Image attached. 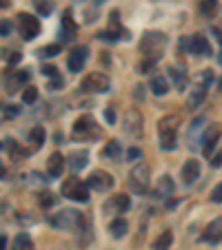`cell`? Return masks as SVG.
Instances as JSON below:
<instances>
[{
  "instance_id": "6da1fadb",
  "label": "cell",
  "mask_w": 222,
  "mask_h": 250,
  "mask_svg": "<svg viewBox=\"0 0 222 250\" xmlns=\"http://www.w3.org/2000/svg\"><path fill=\"white\" fill-rule=\"evenodd\" d=\"M167 36L160 34V31H147L145 36H142L140 40V53L142 58L147 60H158L160 56L164 53V49H167Z\"/></svg>"
},
{
  "instance_id": "7a4b0ae2",
  "label": "cell",
  "mask_w": 222,
  "mask_h": 250,
  "mask_svg": "<svg viewBox=\"0 0 222 250\" xmlns=\"http://www.w3.org/2000/svg\"><path fill=\"white\" fill-rule=\"evenodd\" d=\"M49 224L58 231H73V228H82L85 226V217L80 211H71V208H65V211L56 212L53 217H49Z\"/></svg>"
},
{
  "instance_id": "3957f363",
  "label": "cell",
  "mask_w": 222,
  "mask_h": 250,
  "mask_svg": "<svg viewBox=\"0 0 222 250\" xmlns=\"http://www.w3.org/2000/svg\"><path fill=\"white\" fill-rule=\"evenodd\" d=\"M149 182H151V169L147 166L145 162L135 164L133 169L129 173V186L135 195H145L147 188H149Z\"/></svg>"
},
{
  "instance_id": "277c9868",
  "label": "cell",
  "mask_w": 222,
  "mask_h": 250,
  "mask_svg": "<svg viewBox=\"0 0 222 250\" xmlns=\"http://www.w3.org/2000/svg\"><path fill=\"white\" fill-rule=\"evenodd\" d=\"M60 192H63V197H69L73 202H89V184L80 182L78 177H69L67 182H63Z\"/></svg>"
},
{
  "instance_id": "5b68a950",
  "label": "cell",
  "mask_w": 222,
  "mask_h": 250,
  "mask_svg": "<svg viewBox=\"0 0 222 250\" xmlns=\"http://www.w3.org/2000/svg\"><path fill=\"white\" fill-rule=\"evenodd\" d=\"M16 24H18V34L22 36V40H34L36 36L40 34V22H38V18L36 16H31V14H18L16 16Z\"/></svg>"
},
{
  "instance_id": "8992f818",
  "label": "cell",
  "mask_w": 222,
  "mask_h": 250,
  "mask_svg": "<svg viewBox=\"0 0 222 250\" xmlns=\"http://www.w3.org/2000/svg\"><path fill=\"white\" fill-rule=\"evenodd\" d=\"M80 89L87 93H102V91H109V77L105 73L96 71V73H89V76L82 77L80 82Z\"/></svg>"
},
{
  "instance_id": "52a82bcc",
  "label": "cell",
  "mask_w": 222,
  "mask_h": 250,
  "mask_svg": "<svg viewBox=\"0 0 222 250\" xmlns=\"http://www.w3.org/2000/svg\"><path fill=\"white\" fill-rule=\"evenodd\" d=\"M87 184H89V188H93V191L107 192V191L113 188V177H111L107 171H93V173L89 175Z\"/></svg>"
},
{
  "instance_id": "ba28073f",
  "label": "cell",
  "mask_w": 222,
  "mask_h": 250,
  "mask_svg": "<svg viewBox=\"0 0 222 250\" xmlns=\"http://www.w3.org/2000/svg\"><path fill=\"white\" fill-rule=\"evenodd\" d=\"M220 135H222V126L220 124H211V126H207V129H204L202 137H200L204 157H211V149H213V144L218 142V137H220Z\"/></svg>"
},
{
  "instance_id": "9c48e42d",
  "label": "cell",
  "mask_w": 222,
  "mask_h": 250,
  "mask_svg": "<svg viewBox=\"0 0 222 250\" xmlns=\"http://www.w3.org/2000/svg\"><path fill=\"white\" fill-rule=\"evenodd\" d=\"M87 58H89V49H87V47H82V44H80V47H76L71 53H69V60H67L69 71H71V73L82 71V67H85Z\"/></svg>"
},
{
  "instance_id": "30bf717a",
  "label": "cell",
  "mask_w": 222,
  "mask_h": 250,
  "mask_svg": "<svg viewBox=\"0 0 222 250\" xmlns=\"http://www.w3.org/2000/svg\"><path fill=\"white\" fill-rule=\"evenodd\" d=\"M129 206H131V197L125 195V192H120V195H113L109 202L102 204V211L105 212H127Z\"/></svg>"
},
{
  "instance_id": "8fae6325",
  "label": "cell",
  "mask_w": 222,
  "mask_h": 250,
  "mask_svg": "<svg viewBox=\"0 0 222 250\" xmlns=\"http://www.w3.org/2000/svg\"><path fill=\"white\" fill-rule=\"evenodd\" d=\"M125 131L133 137H140L142 135V115L135 109H131L125 115Z\"/></svg>"
},
{
  "instance_id": "7c38bea8",
  "label": "cell",
  "mask_w": 222,
  "mask_h": 250,
  "mask_svg": "<svg viewBox=\"0 0 222 250\" xmlns=\"http://www.w3.org/2000/svg\"><path fill=\"white\" fill-rule=\"evenodd\" d=\"M189 53H198V56H211V47H209V40L202 34H196L189 38Z\"/></svg>"
},
{
  "instance_id": "4fadbf2b",
  "label": "cell",
  "mask_w": 222,
  "mask_h": 250,
  "mask_svg": "<svg viewBox=\"0 0 222 250\" xmlns=\"http://www.w3.org/2000/svg\"><path fill=\"white\" fill-rule=\"evenodd\" d=\"M202 239L209 241V244H220L222 241V217H216V219L204 228Z\"/></svg>"
},
{
  "instance_id": "5bb4252c",
  "label": "cell",
  "mask_w": 222,
  "mask_h": 250,
  "mask_svg": "<svg viewBox=\"0 0 222 250\" xmlns=\"http://www.w3.org/2000/svg\"><path fill=\"white\" fill-rule=\"evenodd\" d=\"M200 175V162L198 159H187L182 166V173H180V177H182L184 184H193L196 179H198Z\"/></svg>"
},
{
  "instance_id": "9a60e30c",
  "label": "cell",
  "mask_w": 222,
  "mask_h": 250,
  "mask_svg": "<svg viewBox=\"0 0 222 250\" xmlns=\"http://www.w3.org/2000/svg\"><path fill=\"white\" fill-rule=\"evenodd\" d=\"M89 133H98L96 129V122L91 120L89 115H82L76 120V124H73V135H78V137H82V135H89Z\"/></svg>"
},
{
  "instance_id": "2e32d148",
  "label": "cell",
  "mask_w": 222,
  "mask_h": 250,
  "mask_svg": "<svg viewBox=\"0 0 222 250\" xmlns=\"http://www.w3.org/2000/svg\"><path fill=\"white\" fill-rule=\"evenodd\" d=\"M27 80H29V71L9 73V77H7V93H16L22 84H27Z\"/></svg>"
},
{
  "instance_id": "e0dca14e",
  "label": "cell",
  "mask_w": 222,
  "mask_h": 250,
  "mask_svg": "<svg viewBox=\"0 0 222 250\" xmlns=\"http://www.w3.org/2000/svg\"><path fill=\"white\" fill-rule=\"evenodd\" d=\"M47 171L51 177H60L65 171V157L60 153H51L47 159Z\"/></svg>"
},
{
  "instance_id": "ac0fdd59",
  "label": "cell",
  "mask_w": 222,
  "mask_h": 250,
  "mask_svg": "<svg viewBox=\"0 0 222 250\" xmlns=\"http://www.w3.org/2000/svg\"><path fill=\"white\" fill-rule=\"evenodd\" d=\"M76 36V22L71 18V11H65L63 14V27H60V38L63 40H71Z\"/></svg>"
},
{
  "instance_id": "d6986e66",
  "label": "cell",
  "mask_w": 222,
  "mask_h": 250,
  "mask_svg": "<svg viewBox=\"0 0 222 250\" xmlns=\"http://www.w3.org/2000/svg\"><path fill=\"white\" fill-rule=\"evenodd\" d=\"M178 124H180V117L178 115H164V117H160L158 135L160 133H176V131H178Z\"/></svg>"
},
{
  "instance_id": "ffe728a7",
  "label": "cell",
  "mask_w": 222,
  "mask_h": 250,
  "mask_svg": "<svg viewBox=\"0 0 222 250\" xmlns=\"http://www.w3.org/2000/svg\"><path fill=\"white\" fill-rule=\"evenodd\" d=\"M87 159H89V151H73L71 155H69V166H71V171H80L87 166Z\"/></svg>"
},
{
  "instance_id": "44dd1931",
  "label": "cell",
  "mask_w": 222,
  "mask_h": 250,
  "mask_svg": "<svg viewBox=\"0 0 222 250\" xmlns=\"http://www.w3.org/2000/svg\"><path fill=\"white\" fill-rule=\"evenodd\" d=\"M155 195H158L160 199H164V197H169V195H174V179H171L169 175L160 177L158 186H155Z\"/></svg>"
},
{
  "instance_id": "7402d4cb",
  "label": "cell",
  "mask_w": 222,
  "mask_h": 250,
  "mask_svg": "<svg viewBox=\"0 0 222 250\" xmlns=\"http://www.w3.org/2000/svg\"><path fill=\"white\" fill-rule=\"evenodd\" d=\"M149 89L155 93V96H164V93L169 91V82H167V77L155 73V76L151 77V82H149Z\"/></svg>"
},
{
  "instance_id": "603a6c76",
  "label": "cell",
  "mask_w": 222,
  "mask_h": 250,
  "mask_svg": "<svg viewBox=\"0 0 222 250\" xmlns=\"http://www.w3.org/2000/svg\"><path fill=\"white\" fill-rule=\"evenodd\" d=\"M204 96H207V87H202V84L196 87L187 97V109H196V106H200L202 100H204Z\"/></svg>"
},
{
  "instance_id": "cb8c5ba5",
  "label": "cell",
  "mask_w": 222,
  "mask_h": 250,
  "mask_svg": "<svg viewBox=\"0 0 222 250\" xmlns=\"http://www.w3.org/2000/svg\"><path fill=\"white\" fill-rule=\"evenodd\" d=\"M120 155H122V146L118 140H109L107 146L102 149V157L107 159H120Z\"/></svg>"
},
{
  "instance_id": "d4e9b609",
  "label": "cell",
  "mask_w": 222,
  "mask_h": 250,
  "mask_svg": "<svg viewBox=\"0 0 222 250\" xmlns=\"http://www.w3.org/2000/svg\"><path fill=\"white\" fill-rule=\"evenodd\" d=\"M169 77H171V82H174L176 84V89H178V91H182L184 87H187V73L182 71V69H178V67H171L169 69Z\"/></svg>"
},
{
  "instance_id": "484cf974",
  "label": "cell",
  "mask_w": 222,
  "mask_h": 250,
  "mask_svg": "<svg viewBox=\"0 0 222 250\" xmlns=\"http://www.w3.org/2000/svg\"><path fill=\"white\" fill-rule=\"evenodd\" d=\"M171 244H174V232H171V231H162L158 239L154 241V250H169Z\"/></svg>"
},
{
  "instance_id": "4316f807",
  "label": "cell",
  "mask_w": 222,
  "mask_h": 250,
  "mask_svg": "<svg viewBox=\"0 0 222 250\" xmlns=\"http://www.w3.org/2000/svg\"><path fill=\"white\" fill-rule=\"evenodd\" d=\"M127 228L129 226H127V221L122 219V217H118V219H113L109 224V231H111V235L116 237V239H122V237L127 235Z\"/></svg>"
},
{
  "instance_id": "83f0119b",
  "label": "cell",
  "mask_w": 222,
  "mask_h": 250,
  "mask_svg": "<svg viewBox=\"0 0 222 250\" xmlns=\"http://www.w3.org/2000/svg\"><path fill=\"white\" fill-rule=\"evenodd\" d=\"M29 142L36 151L43 149V144H44V129L43 126H34V129L29 131Z\"/></svg>"
},
{
  "instance_id": "f1b7e54d",
  "label": "cell",
  "mask_w": 222,
  "mask_h": 250,
  "mask_svg": "<svg viewBox=\"0 0 222 250\" xmlns=\"http://www.w3.org/2000/svg\"><path fill=\"white\" fill-rule=\"evenodd\" d=\"M200 14L204 16V18H213L218 11V0H200Z\"/></svg>"
},
{
  "instance_id": "f546056e",
  "label": "cell",
  "mask_w": 222,
  "mask_h": 250,
  "mask_svg": "<svg viewBox=\"0 0 222 250\" xmlns=\"http://www.w3.org/2000/svg\"><path fill=\"white\" fill-rule=\"evenodd\" d=\"M5 149H9V153H11V157L14 159H22V157H27L29 155V151L27 149H22V146H18L14 140H5Z\"/></svg>"
},
{
  "instance_id": "4dcf8cb0",
  "label": "cell",
  "mask_w": 222,
  "mask_h": 250,
  "mask_svg": "<svg viewBox=\"0 0 222 250\" xmlns=\"http://www.w3.org/2000/svg\"><path fill=\"white\" fill-rule=\"evenodd\" d=\"M176 146H178V142H176V133H160V149L174 151Z\"/></svg>"
},
{
  "instance_id": "1f68e13d",
  "label": "cell",
  "mask_w": 222,
  "mask_h": 250,
  "mask_svg": "<svg viewBox=\"0 0 222 250\" xmlns=\"http://www.w3.org/2000/svg\"><path fill=\"white\" fill-rule=\"evenodd\" d=\"M14 246H16V250H31V248H34V244H31V237L27 235V232H20V235L16 237Z\"/></svg>"
},
{
  "instance_id": "d6a6232c",
  "label": "cell",
  "mask_w": 222,
  "mask_h": 250,
  "mask_svg": "<svg viewBox=\"0 0 222 250\" xmlns=\"http://www.w3.org/2000/svg\"><path fill=\"white\" fill-rule=\"evenodd\" d=\"M34 7L40 16H49L53 11V0H34Z\"/></svg>"
},
{
  "instance_id": "836d02e7",
  "label": "cell",
  "mask_w": 222,
  "mask_h": 250,
  "mask_svg": "<svg viewBox=\"0 0 222 250\" xmlns=\"http://www.w3.org/2000/svg\"><path fill=\"white\" fill-rule=\"evenodd\" d=\"M36 100H38V89L36 87H24V91H22V102L24 104H34Z\"/></svg>"
},
{
  "instance_id": "e575fe53",
  "label": "cell",
  "mask_w": 222,
  "mask_h": 250,
  "mask_svg": "<svg viewBox=\"0 0 222 250\" xmlns=\"http://www.w3.org/2000/svg\"><path fill=\"white\" fill-rule=\"evenodd\" d=\"M204 124H207V117H198V120L191 122V129H189V142L193 140V135L200 133V131L204 129Z\"/></svg>"
},
{
  "instance_id": "d590c367",
  "label": "cell",
  "mask_w": 222,
  "mask_h": 250,
  "mask_svg": "<svg viewBox=\"0 0 222 250\" xmlns=\"http://www.w3.org/2000/svg\"><path fill=\"white\" fill-rule=\"evenodd\" d=\"M60 53V44H47V47H43L38 51V56H43V58H53V56H58Z\"/></svg>"
},
{
  "instance_id": "8d00e7d4",
  "label": "cell",
  "mask_w": 222,
  "mask_h": 250,
  "mask_svg": "<svg viewBox=\"0 0 222 250\" xmlns=\"http://www.w3.org/2000/svg\"><path fill=\"white\" fill-rule=\"evenodd\" d=\"M38 202H40V206H43V208H49L53 204V195H51V192H40Z\"/></svg>"
},
{
  "instance_id": "74e56055",
  "label": "cell",
  "mask_w": 222,
  "mask_h": 250,
  "mask_svg": "<svg viewBox=\"0 0 222 250\" xmlns=\"http://www.w3.org/2000/svg\"><path fill=\"white\" fill-rule=\"evenodd\" d=\"M154 67H155V60H147L145 58L140 64H138V71H140V73H149Z\"/></svg>"
},
{
  "instance_id": "f35d334b",
  "label": "cell",
  "mask_w": 222,
  "mask_h": 250,
  "mask_svg": "<svg viewBox=\"0 0 222 250\" xmlns=\"http://www.w3.org/2000/svg\"><path fill=\"white\" fill-rule=\"evenodd\" d=\"M11 29H14V24L9 20H0V36H9Z\"/></svg>"
},
{
  "instance_id": "ab89813d",
  "label": "cell",
  "mask_w": 222,
  "mask_h": 250,
  "mask_svg": "<svg viewBox=\"0 0 222 250\" xmlns=\"http://www.w3.org/2000/svg\"><path fill=\"white\" fill-rule=\"evenodd\" d=\"M140 157H142V151L140 149L131 146V149L127 151V159H129V162H133V159H140Z\"/></svg>"
},
{
  "instance_id": "60d3db41",
  "label": "cell",
  "mask_w": 222,
  "mask_h": 250,
  "mask_svg": "<svg viewBox=\"0 0 222 250\" xmlns=\"http://www.w3.org/2000/svg\"><path fill=\"white\" fill-rule=\"evenodd\" d=\"M211 82H213V71H209V69H207V71L200 76V84H202V87H209Z\"/></svg>"
},
{
  "instance_id": "b9f144b4",
  "label": "cell",
  "mask_w": 222,
  "mask_h": 250,
  "mask_svg": "<svg viewBox=\"0 0 222 250\" xmlns=\"http://www.w3.org/2000/svg\"><path fill=\"white\" fill-rule=\"evenodd\" d=\"M211 202L222 204V184H218V186L213 188V192H211Z\"/></svg>"
},
{
  "instance_id": "7bdbcfd3",
  "label": "cell",
  "mask_w": 222,
  "mask_h": 250,
  "mask_svg": "<svg viewBox=\"0 0 222 250\" xmlns=\"http://www.w3.org/2000/svg\"><path fill=\"white\" fill-rule=\"evenodd\" d=\"M105 120H107V124H116V111L111 109V106L105 109Z\"/></svg>"
},
{
  "instance_id": "ee69618b",
  "label": "cell",
  "mask_w": 222,
  "mask_h": 250,
  "mask_svg": "<svg viewBox=\"0 0 222 250\" xmlns=\"http://www.w3.org/2000/svg\"><path fill=\"white\" fill-rule=\"evenodd\" d=\"M40 71L44 73V76H49V77H53V76H58V69L53 67V64H43V69Z\"/></svg>"
},
{
  "instance_id": "f6af8a7d",
  "label": "cell",
  "mask_w": 222,
  "mask_h": 250,
  "mask_svg": "<svg viewBox=\"0 0 222 250\" xmlns=\"http://www.w3.org/2000/svg\"><path fill=\"white\" fill-rule=\"evenodd\" d=\"M63 84H65L63 77H60V76H53V80L49 82V89H51V91H58V89L63 87Z\"/></svg>"
},
{
  "instance_id": "bcb514c9",
  "label": "cell",
  "mask_w": 222,
  "mask_h": 250,
  "mask_svg": "<svg viewBox=\"0 0 222 250\" xmlns=\"http://www.w3.org/2000/svg\"><path fill=\"white\" fill-rule=\"evenodd\" d=\"M20 60H22V53H20V51H14L11 56H7V62H9L11 67H14V64H18Z\"/></svg>"
},
{
  "instance_id": "7dc6e473",
  "label": "cell",
  "mask_w": 222,
  "mask_h": 250,
  "mask_svg": "<svg viewBox=\"0 0 222 250\" xmlns=\"http://www.w3.org/2000/svg\"><path fill=\"white\" fill-rule=\"evenodd\" d=\"M18 113H20V106H16V104H7L5 106V115L14 117V115H18Z\"/></svg>"
},
{
  "instance_id": "c3c4849f",
  "label": "cell",
  "mask_w": 222,
  "mask_h": 250,
  "mask_svg": "<svg viewBox=\"0 0 222 250\" xmlns=\"http://www.w3.org/2000/svg\"><path fill=\"white\" fill-rule=\"evenodd\" d=\"M211 166H213V169H220V166H222V149L211 157Z\"/></svg>"
},
{
  "instance_id": "681fc988",
  "label": "cell",
  "mask_w": 222,
  "mask_h": 250,
  "mask_svg": "<svg viewBox=\"0 0 222 250\" xmlns=\"http://www.w3.org/2000/svg\"><path fill=\"white\" fill-rule=\"evenodd\" d=\"M213 36H216V40L222 44V29L220 27H213Z\"/></svg>"
},
{
  "instance_id": "f907efd6",
  "label": "cell",
  "mask_w": 222,
  "mask_h": 250,
  "mask_svg": "<svg viewBox=\"0 0 222 250\" xmlns=\"http://www.w3.org/2000/svg\"><path fill=\"white\" fill-rule=\"evenodd\" d=\"M0 250H7V235H0Z\"/></svg>"
},
{
  "instance_id": "816d5d0a",
  "label": "cell",
  "mask_w": 222,
  "mask_h": 250,
  "mask_svg": "<svg viewBox=\"0 0 222 250\" xmlns=\"http://www.w3.org/2000/svg\"><path fill=\"white\" fill-rule=\"evenodd\" d=\"M9 7V0H0V9H7Z\"/></svg>"
},
{
  "instance_id": "f5cc1de1",
  "label": "cell",
  "mask_w": 222,
  "mask_h": 250,
  "mask_svg": "<svg viewBox=\"0 0 222 250\" xmlns=\"http://www.w3.org/2000/svg\"><path fill=\"white\" fill-rule=\"evenodd\" d=\"M0 179H5V169H2V164H0Z\"/></svg>"
},
{
  "instance_id": "db71d44e",
  "label": "cell",
  "mask_w": 222,
  "mask_h": 250,
  "mask_svg": "<svg viewBox=\"0 0 222 250\" xmlns=\"http://www.w3.org/2000/svg\"><path fill=\"white\" fill-rule=\"evenodd\" d=\"M218 62H220V64H222V51H220V53H218Z\"/></svg>"
},
{
  "instance_id": "11a10c76",
  "label": "cell",
  "mask_w": 222,
  "mask_h": 250,
  "mask_svg": "<svg viewBox=\"0 0 222 250\" xmlns=\"http://www.w3.org/2000/svg\"><path fill=\"white\" fill-rule=\"evenodd\" d=\"M220 91H222V80H220Z\"/></svg>"
},
{
  "instance_id": "9f6ffc18",
  "label": "cell",
  "mask_w": 222,
  "mask_h": 250,
  "mask_svg": "<svg viewBox=\"0 0 222 250\" xmlns=\"http://www.w3.org/2000/svg\"><path fill=\"white\" fill-rule=\"evenodd\" d=\"M98 2H102V0H98Z\"/></svg>"
}]
</instances>
